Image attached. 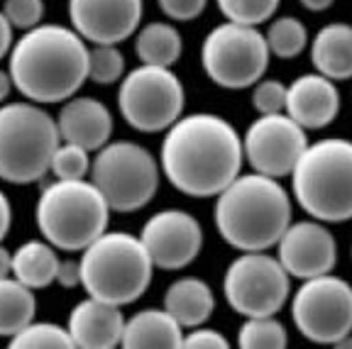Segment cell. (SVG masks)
<instances>
[{
  "label": "cell",
  "instance_id": "cell-24",
  "mask_svg": "<svg viewBox=\"0 0 352 349\" xmlns=\"http://www.w3.org/2000/svg\"><path fill=\"white\" fill-rule=\"evenodd\" d=\"M135 52L142 64L152 66H174L184 52V39L179 30L169 22H149L138 32Z\"/></svg>",
  "mask_w": 352,
  "mask_h": 349
},
{
  "label": "cell",
  "instance_id": "cell-22",
  "mask_svg": "<svg viewBox=\"0 0 352 349\" xmlns=\"http://www.w3.org/2000/svg\"><path fill=\"white\" fill-rule=\"evenodd\" d=\"M164 308L176 317L182 328L204 325L215 311V295L204 278L184 276L176 278L164 293Z\"/></svg>",
  "mask_w": 352,
  "mask_h": 349
},
{
  "label": "cell",
  "instance_id": "cell-40",
  "mask_svg": "<svg viewBox=\"0 0 352 349\" xmlns=\"http://www.w3.org/2000/svg\"><path fill=\"white\" fill-rule=\"evenodd\" d=\"M12 88H15V83H12L10 71H3V69H0V103H6Z\"/></svg>",
  "mask_w": 352,
  "mask_h": 349
},
{
  "label": "cell",
  "instance_id": "cell-18",
  "mask_svg": "<svg viewBox=\"0 0 352 349\" xmlns=\"http://www.w3.org/2000/svg\"><path fill=\"white\" fill-rule=\"evenodd\" d=\"M66 330L72 335L74 347L113 349L122 342L125 317L120 313V306L88 295L86 300L74 306Z\"/></svg>",
  "mask_w": 352,
  "mask_h": 349
},
{
  "label": "cell",
  "instance_id": "cell-37",
  "mask_svg": "<svg viewBox=\"0 0 352 349\" xmlns=\"http://www.w3.org/2000/svg\"><path fill=\"white\" fill-rule=\"evenodd\" d=\"M12 25L6 17V12L0 10V59H6L12 49Z\"/></svg>",
  "mask_w": 352,
  "mask_h": 349
},
{
  "label": "cell",
  "instance_id": "cell-11",
  "mask_svg": "<svg viewBox=\"0 0 352 349\" xmlns=\"http://www.w3.org/2000/svg\"><path fill=\"white\" fill-rule=\"evenodd\" d=\"M292 317L298 333L311 342H340L352 333V286L333 273L306 278L294 293Z\"/></svg>",
  "mask_w": 352,
  "mask_h": 349
},
{
  "label": "cell",
  "instance_id": "cell-13",
  "mask_svg": "<svg viewBox=\"0 0 352 349\" xmlns=\"http://www.w3.org/2000/svg\"><path fill=\"white\" fill-rule=\"evenodd\" d=\"M306 147V130L281 113L259 115L242 137V152L252 171L272 179L292 174Z\"/></svg>",
  "mask_w": 352,
  "mask_h": 349
},
{
  "label": "cell",
  "instance_id": "cell-12",
  "mask_svg": "<svg viewBox=\"0 0 352 349\" xmlns=\"http://www.w3.org/2000/svg\"><path fill=\"white\" fill-rule=\"evenodd\" d=\"M289 273L279 259L264 251H245L228 267L223 293L242 317L274 315L289 298Z\"/></svg>",
  "mask_w": 352,
  "mask_h": 349
},
{
  "label": "cell",
  "instance_id": "cell-20",
  "mask_svg": "<svg viewBox=\"0 0 352 349\" xmlns=\"http://www.w3.org/2000/svg\"><path fill=\"white\" fill-rule=\"evenodd\" d=\"M120 344L127 349H176L184 344V328L166 308H147L125 320Z\"/></svg>",
  "mask_w": 352,
  "mask_h": 349
},
{
  "label": "cell",
  "instance_id": "cell-30",
  "mask_svg": "<svg viewBox=\"0 0 352 349\" xmlns=\"http://www.w3.org/2000/svg\"><path fill=\"white\" fill-rule=\"evenodd\" d=\"M218 8L228 17V22L257 27L274 17L279 0H218Z\"/></svg>",
  "mask_w": 352,
  "mask_h": 349
},
{
  "label": "cell",
  "instance_id": "cell-2",
  "mask_svg": "<svg viewBox=\"0 0 352 349\" xmlns=\"http://www.w3.org/2000/svg\"><path fill=\"white\" fill-rule=\"evenodd\" d=\"M8 71L32 103L69 100L88 78L86 39L61 25H37L12 44Z\"/></svg>",
  "mask_w": 352,
  "mask_h": 349
},
{
  "label": "cell",
  "instance_id": "cell-10",
  "mask_svg": "<svg viewBox=\"0 0 352 349\" xmlns=\"http://www.w3.org/2000/svg\"><path fill=\"white\" fill-rule=\"evenodd\" d=\"M186 93L166 66L142 64L130 71L118 91V108L125 122L138 132H164L184 113Z\"/></svg>",
  "mask_w": 352,
  "mask_h": 349
},
{
  "label": "cell",
  "instance_id": "cell-4",
  "mask_svg": "<svg viewBox=\"0 0 352 349\" xmlns=\"http://www.w3.org/2000/svg\"><path fill=\"white\" fill-rule=\"evenodd\" d=\"M294 198L320 223L352 220V142L325 137L308 144L292 171Z\"/></svg>",
  "mask_w": 352,
  "mask_h": 349
},
{
  "label": "cell",
  "instance_id": "cell-36",
  "mask_svg": "<svg viewBox=\"0 0 352 349\" xmlns=\"http://www.w3.org/2000/svg\"><path fill=\"white\" fill-rule=\"evenodd\" d=\"M56 281H59V286H64V289H74V286L81 284V262H74V259L59 262Z\"/></svg>",
  "mask_w": 352,
  "mask_h": 349
},
{
  "label": "cell",
  "instance_id": "cell-41",
  "mask_svg": "<svg viewBox=\"0 0 352 349\" xmlns=\"http://www.w3.org/2000/svg\"><path fill=\"white\" fill-rule=\"evenodd\" d=\"M336 0H301V5L306 8V10H311V12H323V10H328L330 5H333Z\"/></svg>",
  "mask_w": 352,
  "mask_h": 349
},
{
  "label": "cell",
  "instance_id": "cell-27",
  "mask_svg": "<svg viewBox=\"0 0 352 349\" xmlns=\"http://www.w3.org/2000/svg\"><path fill=\"white\" fill-rule=\"evenodd\" d=\"M237 344L245 349H284L289 344L286 328L274 315L248 317L240 328Z\"/></svg>",
  "mask_w": 352,
  "mask_h": 349
},
{
  "label": "cell",
  "instance_id": "cell-33",
  "mask_svg": "<svg viewBox=\"0 0 352 349\" xmlns=\"http://www.w3.org/2000/svg\"><path fill=\"white\" fill-rule=\"evenodd\" d=\"M3 12H6L12 27L28 32V30L42 25L44 0H6L3 3Z\"/></svg>",
  "mask_w": 352,
  "mask_h": 349
},
{
  "label": "cell",
  "instance_id": "cell-25",
  "mask_svg": "<svg viewBox=\"0 0 352 349\" xmlns=\"http://www.w3.org/2000/svg\"><path fill=\"white\" fill-rule=\"evenodd\" d=\"M37 313L32 289L20 284L15 276L0 278V337H12L28 328Z\"/></svg>",
  "mask_w": 352,
  "mask_h": 349
},
{
  "label": "cell",
  "instance_id": "cell-29",
  "mask_svg": "<svg viewBox=\"0 0 352 349\" xmlns=\"http://www.w3.org/2000/svg\"><path fill=\"white\" fill-rule=\"evenodd\" d=\"M125 74V56L118 52V44H96L88 49V78L100 86L118 83Z\"/></svg>",
  "mask_w": 352,
  "mask_h": 349
},
{
  "label": "cell",
  "instance_id": "cell-9",
  "mask_svg": "<svg viewBox=\"0 0 352 349\" xmlns=\"http://www.w3.org/2000/svg\"><path fill=\"white\" fill-rule=\"evenodd\" d=\"M270 47L252 25L223 22L208 32L201 47V64L208 78L220 88L242 91L267 74Z\"/></svg>",
  "mask_w": 352,
  "mask_h": 349
},
{
  "label": "cell",
  "instance_id": "cell-19",
  "mask_svg": "<svg viewBox=\"0 0 352 349\" xmlns=\"http://www.w3.org/2000/svg\"><path fill=\"white\" fill-rule=\"evenodd\" d=\"M56 125L64 142H74L88 152H98L110 142L113 115L96 98H69L59 110Z\"/></svg>",
  "mask_w": 352,
  "mask_h": 349
},
{
  "label": "cell",
  "instance_id": "cell-21",
  "mask_svg": "<svg viewBox=\"0 0 352 349\" xmlns=\"http://www.w3.org/2000/svg\"><path fill=\"white\" fill-rule=\"evenodd\" d=\"M311 61L316 71L333 81L352 78V25L333 22L314 37Z\"/></svg>",
  "mask_w": 352,
  "mask_h": 349
},
{
  "label": "cell",
  "instance_id": "cell-17",
  "mask_svg": "<svg viewBox=\"0 0 352 349\" xmlns=\"http://www.w3.org/2000/svg\"><path fill=\"white\" fill-rule=\"evenodd\" d=\"M286 115L303 130H323L340 113V93L333 78L323 74H303L286 86Z\"/></svg>",
  "mask_w": 352,
  "mask_h": 349
},
{
  "label": "cell",
  "instance_id": "cell-8",
  "mask_svg": "<svg viewBox=\"0 0 352 349\" xmlns=\"http://www.w3.org/2000/svg\"><path fill=\"white\" fill-rule=\"evenodd\" d=\"M91 181L110 210L135 213L157 196L160 166L142 144L118 139L98 149V157L91 161Z\"/></svg>",
  "mask_w": 352,
  "mask_h": 349
},
{
  "label": "cell",
  "instance_id": "cell-6",
  "mask_svg": "<svg viewBox=\"0 0 352 349\" xmlns=\"http://www.w3.org/2000/svg\"><path fill=\"white\" fill-rule=\"evenodd\" d=\"M152 259L130 232H103L81 254V286L91 298L130 306L149 289Z\"/></svg>",
  "mask_w": 352,
  "mask_h": 349
},
{
  "label": "cell",
  "instance_id": "cell-7",
  "mask_svg": "<svg viewBox=\"0 0 352 349\" xmlns=\"http://www.w3.org/2000/svg\"><path fill=\"white\" fill-rule=\"evenodd\" d=\"M59 139V125L39 103L0 105V179L17 185L39 181Z\"/></svg>",
  "mask_w": 352,
  "mask_h": 349
},
{
  "label": "cell",
  "instance_id": "cell-28",
  "mask_svg": "<svg viewBox=\"0 0 352 349\" xmlns=\"http://www.w3.org/2000/svg\"><path fill=\"white\" fill-rule=\"evenodd\" d=\"M12 349H61L74 347L69 330L54 325V322H30L28 328H22L17 335L10 337Z\"/></svg>",
  "mask_w": 352,
  "mask_h": 349
},
{
  "label": "cell",
  "instance_id": "cell-14",
  "mask_svg": "<svg viewBox=\"0 0 352 349\" xmlns=\"http://www.w3.org/2000/svg\"><path fill=\"white\" fill-rule=\"evenodd\" d=\"M144 249L157 269L179 271L196 262L204 247V229L186 210H162L140 232Z\"/></svg>",
  "mask_w": 352,
  "mask_h": 349
},
{
  "label": "cell",
  "instance_id": "cell-39",
  "mask_svg": "<svg viewBox=\"0 0 352 349\" xmlns=\"http://www.w3.org/2000/svg\"><path fill=\"white\" fill-rule=\"evenodd\" d=\"M12 273V251L0 245V278H8Z\"/></svg>",
  "mask_w": 352,
  "mask_h": 349
},
{
  "label": "cell",
  "instance_id": "cell-16",
  "mask_svg": "<svg viewBox=\"0 0 352 349\" xmlns=\"http://www.w3.org/2000/svg\"><path fill=\"white\" fill-rule=\"evenodd\" d=\"M142 0H69L72 27L94 44H120L138 32Z\"/></svg>",
  "mask_w": 352,
  "mask_h": 349
},
{
  "label": "cell",
  "instance_id": "cell-5",
  "mask_svg": "<svg viewBox=\"0 0 352 349\" xmlns=\"http://www.w3.org/2000/svg\"><path fill=\"white\" fill-rule=\"evenodd\" d=\"M34 220L44 240L64 251H83L108 227L110 205L94 181L56 179L39 193Z\"/></svg>",
  "mask_w": 352,
  "mask_h": 349
},
{
  "label": "cell",
  "instance_id": "cell-34",
  "mask_svg": "<svg viewBox=\"0 0 352 349\" xmlns=\"http://www.w3.org/2000/svg\"><path fill=\"white\" fill-rule=\"evenodd\" d=\"M206 3L208 0H160V8L171 20L188 22V20H196L206 10Z\"/></svg>",
  "mask_w": 352,
  "mask_h": 349
},
{
  "label": "cell",
  "instance_id": "cell-38",
  "mask_svg": "<svg viewBox=\"0 0 352 349\" xmlns=\"http://www.w3.org/2000/svg\"><path fill=\"white\" fill-rule=\"evenodd\" d=\"M10 223H12V207L10 201L3 191H0V242L6 240V235L10 232Z\"/></svg>",
  "mask_w": 352,
  "mask_h": 349
},
{
  "label": "cell",
  "instance_id": "cell-1",
  "mask_svg": "<svg viewBox=\"0 0 352 349\" xmlns=\"http://www.w3.org/2000/svg\"><path fill=\"white\" fill-rule=\"evenodd\" d=\"M162 171L176 191L191 198H215L240 176L242 137L220 115L179 117L162 142Z\"/></svg>",
  "mask_w": 352,
  "mask_h": 349
},
{
  "label": "cell",
  "instance_id": "cell-32",
  "mask_svg": "<svg viewBox=\"0 0 352 349\" xmlns=\"http://www.w3.org/2000/svg\"><path fill=\"white\" fill-rule=\"evenodd\" d=\"M286 105V86L276 78H259L252 91V108L259 115L281 113Z\"/></svg>",
  "mask_w": 352,
  "mask_h": 349
},
{
  "label": "cell",
  "instance_id": "cell-31",
  "mask_svg": "<svg viewBox=\"0 0 352 349\" xmlns=\"http://www.w3.org/2000/svg\"><path fill=\"white\" fill-rule=\"evenodd\" d=\"M50 171L56 179H86L91 174V157L88 149L78 147L74 142H64L52 154Z\"/></svg>",
  "mask_w": 352,
  "mask_h": 349
},
{
  "label": "cell",
  "instance_id": "cell-15",
  "mask_svg": "<svg viewBox=\"0 0 352 349\" xmlns=\"http://www.w3.org/2000/svg\"><path fill=\"white\" fill-rule=\"evenodd\" d=\"M276 247H279L276 259L286 269V273L301 281L330 273L338 262L336 237L316 220H301V223L289 225Z\"/></svg>",
  "mask_w": 352,
  "mask_h": 349
},
{
  "label": "cell",
  "instance_id": "cell-23",
  "mask_svg": "<svg viewBox=\"0 0 352 349\" xmlns=\"http://www.w3.org/2000/svg\"><path fill=\"white\" fill-rule=\"evenodd\" d=\"M56 271H59V257L50 242L32 240L12 251V276L28 289L39 291L52 286L56 281Z\"/></svg>",
  "mask_w": 352,
  "mask_h": 349
},
{
  "label": "cell",
  "instance_id": "cell-35",
  "mask_svg": "<svg viewBox=\"0 0 352 349\" xmlns=\"http://www.w3.org/2000/svg\"><path fill=\"white\" fill-rule=\"evenodd\" d=\"M182 347H188V349H226L230 347V342H228L223 335L218 333V330H210V328H191V333L184 335V344Z\"/></svg>",
  "mask_w": 352,
  "mask_h": 349
},
{
  "label": "cell",
  "instance_id": "cell-26",
  "mask_svg": "<svg viewBox=\"0 0 352 349\" xmlns=\"http://www.w3.org/2000/svg\"><path fill=\"white\" fill-rule=\"evenodd\" d=\"M264 39H267L270 54H274L276 59H294L306 49L308 32L306 25L296 17H279L270 25Z\"/></svg>",
  "mask_w": 352,
  "mask_h": 349
},
{
  "label": "cell",
  "instance_id": "cell-3",
  "mask_svg": "<svg viewBox=\"0 0 352 349\" xmlns=\"http://www.w3.org/2000/svg\"><path fill=\"white\" fill-rule=\"evenodd\" d=\"M215 227L240 251H267L292 225V198L279 179L264 174L237 176L215 196Z\"/></svg>",
  "mask_w": 352,
  "mask_h": 349
},
{
  "label": "cell",
  "instance_id": "cell-42",
  "mask_svg": "<svg viewBox=\"0 0 352 349\" xmlns=\"http://www.w3.org/2000/svg\"><path fill=\"white\" fill-rule=\"evenodd\" d=\"M333 347H347V349H350V347H352V333L347 335V337H342L340 342H336Z\"/></svg>",
  "mask_w": 352,
  "mask_h": 349
}]
</instances>
